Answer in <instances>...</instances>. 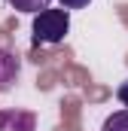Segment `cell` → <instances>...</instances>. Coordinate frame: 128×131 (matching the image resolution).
<instances>
[{"label": "cell", "mask_w": 128, "mask_h": 131, "mask_svg": "<svg viewBox=\"0 0 128 131\" xmlns=\"http://www.w3.org/2000/svg\"><path fill=\"white\" fill-rule=\"evenodd\" d=\"M70 31L67 9H43L34 15V40L37 43H61Z\"/></svg>", "instance_id": "obj_1"}, {"label": "cell", "mask_w": 128, "mask_h": 131, "mask_svg": "<svg viewBox=\"0 0 128 131\" xmlns=\"http://www.w3.org/2000/svg\"><path fill=\"white\" fill-rule=\"evenodd\" d=\"M0 131H34V116L6 110V113H0Z\"/></svg>", "instance_id": "obj_2"}, {"label": "cell", "mask_w": 128, "mask_h": 131, "mask_svg": "<svg viewBox=\"0 0 128 131\" xmlns=\"http://www.w3.org/2000/svg\"><path fill=\"white\" fill-rule=\"evenodd\" d=\"M18 76V58L12 52H3L0 49V92H6Z\"/></svg>", "instance_id": "obj_3"}, {"label": "cell", "mask_w": 128, "mask_h": 131, "mask_svg": "<svg viewBox=\"0 0 128 131\" xmlns=\"http://www.w3.org/2000/svg\"><path fill=\"white\" fill-rule=\"evenodd\" d=\"M9 6L12 9H18V12H43V9H49L52 6V0H9Z\"/></svg>", "instance_id": "obj_4"}, {"label": "cell", "mask_w": 128, "mask_h": 131, "mask_svg": "<svg viewBox=\"0 0 128 131\" xmlns=\"http://www.w3.org/2000/svg\"><path fill=\"white\" fill-rule=\"evenodd\" d=\"M101 131H128V110H116L113 116H107Z\"/></svg>", "instance_id": "obj_5"}, {"label": "cell", "mask_w": 128, "mask_h": 131, "mask_svg": "<svg viewBox=\"0 0 128 131\" xmlns=\"http://www.w3.org/2000/svg\"><path fill=\"white\" fill-rule=\"evenodd\" d=\"M61 3V9H86L92 0H58Z\"/></svg>", "instance_id": "obj_6"}, {"label": "cell", "mask_w": 128, "mask_h": 131, "mask_svg": "<svg viewBox=\"0 0 128 131\" xmlns=\"http://www.w3.org/2000/svg\"><path fill=\"white\" fill-rule=\"evenodd\" d=\"M116 98L122 101V107H125V110H128V79H125V82H122V85H119V92H116Z\"/></svg>", "instance_id": "obj_7"}]
</instances>
